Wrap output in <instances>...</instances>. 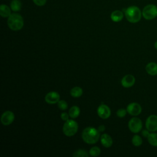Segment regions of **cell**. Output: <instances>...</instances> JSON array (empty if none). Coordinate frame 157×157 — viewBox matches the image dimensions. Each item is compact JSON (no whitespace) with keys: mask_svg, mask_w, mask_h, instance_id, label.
<instances>
[{"mask_svg":"<svg viewBox=\"0 0 157 157\" xmlns=\"http://www.w3.org/2000/svg\"><path fill=\"white\" fill-rule=\"evenodd\" d=\"M69 115L66 112H63L61 114V118L63 121H67V120H69Z\"/></svg>","mask_w":157,"mask_h":157,"instance_id":"obj_27","label":"cell"},{"mask_svg":"<svg viewBox=\"0 0 157 157\" xmlns=\"http://www.w3.org/2000/svg\"><path fill=\"white\" fill-rule=\"evenodd\" d=\"M80 109L76 105H74L71 107L69 110V117L72 118H76L80 115Z\"/></svg>","mask_w":157,"mask_h":157,"instance_id":"obj_18","label":"cell"},{"mask_svg":"<svg viewBox=\"0 0 157 157\" xmlns=\"http://www.w3.org/2000/svg\"><path fill=\"white\" fill-rule=\"evenodd\" d=\"M154 46H155V48L157 50V41L155 42V44H154Z\"/></svg>","mask_w":157,"mask_h":157,"instance_id":"obj_30","label":"cell"},{"mask_svg":"<svg viewBox=\"0 0 157 157\" xmlns=\"http://www.w3.org/2000/svg\"><path fill=\"white\" fill-rule=\"evenodd\" d=\"M11 14L10 7L6 4H1L0 6V15L2 17H9Z\"/></svg>","mask_w":157,"mask_h":157,"instance_id":"obj_16","label":"cell"},{"mask_svg":"<svg viewBox=\"0 0 157 157\" xmlns=\"http://www.w3.org/2000/svg\"><path fill=\"white\" fill-rule=\"evenodd\" d=\"M97 113L100 118L102 119H107L110 116L111 111L110 108L107 105L101 104L98 107Z\"/></svg>","mask_w":157,"mask_h":157,"instance_id":"obj_10","label":"cell"},{"mask_svg":"<svg viewBox=\"0 0 157 157\" xmlns=\"http://www.w3.org/2000/svg\"><path fill=\"white\" fill-rule=\"evenodd\" d=\"M78 131V124L74 120H67L63 127V133L67 136H72Z\"/></svg>","mask_w":157,"mask_h":157,"instance_id":"obj_4","label":"cell"},{"mask_svg":"<svg viewBox=\"0 0 157 157\" xmlns=\"http://www.w3.org/2000/svg\"><path fill=\"white\" fill-rule=\"evenodd\" d=\"M72 156L74 157H87L88 156V154L87 153V152L85 150L79 149V150L75 151L73 153Z\"/></svg>","mask_w":157,"mask_h":157,"instance_id":"obj_22","label":"cell"},{"mask_svg":"<svg viewBox=\"0 0 157 157\" xmlns=\"http://www.w3.org/2000/svg\"><path fill=\"white\" fill-rule=\"evenodd\" d=\"M83 90L82 88L79 86H75L72 88L70 91V94L73 98H79L82 95Z\"/></svg>","mask_w":157,"mask_h":157,"instance_id":"obj_19","label":"cell"},{"mask_svg":"<svg viewBox=\"0 0 157 157\" xmlns=\"http://www.w3.org/2000/svg\"><path fill=\"white\" fill-rule=\"evenodd\" d=\"M98 131L99 132H103L104 130H105V126L104 125H100L99 127H98Z\"/></svg>","mask_w":157,"mask_h":157,"instance_id":"obj_29","label":"cell"},{"mask_svg":"<svg viewBox=\"0 0 157 157\" xmlns=\"http://www.w3.org/2000/svg\"><path fill=\"white\" fill-rule=\"evenodd\" d=\"M33 1L36 5L38 6H42L45 4L47 0H33Z\"/></svg>","mask_w":157,"mask_h":157,"instance_id":"obj_26","label":"cell"},{"mask_svg":"<svg viewBox=\"0 0 157 157\" xmlns=\"http://www.w3.org/2000/svg\"><path fill=\"white\" fill-rule=\"evenodd\" d=\"M148 141L150 145L154 147H157V134L150 133L147 137Z\"/></svg>","mask_w":157,"mask_h":157,"instance_id":"obj_20","label":"cell"},{"mask_svg":"<svg viewBox=\"0 0 157 157\" xmlns=\"http://www.w3.org/2000/svg\"><path fill=\"white\" fill-rule=\"evenodd\" d=\"M145 70L150 75H157V64L154 62L148 63L145 67Z\"/></svg>","mask_w":157,"mask_h":157,"instance_id":"obj_14","label":"cell"},{"mask_svg":"<svg viewBox=\"0 0 157 157\" xmlns=\"http://www.w3.org/2000/svg\"><path fill=\"white\" fill-rule=\"evenodd\" d=\"M124 12L126 20L132 23L139 22L142 16L141 10L136 6H131L128 7L126 9Z\"/></svg>","mask_w":157,"mask_h":157,"instance_id":"obj_2","label":"cell"},{"mask_svg":"<svg viewBox=\"0 0 157 157\" xmlns=\"http://www.w3.org/2000/svg\"><path fill=\"white\" fill-rule=\"evenodd\" d=\"M126 110L129 115L137 116L141 113L142 107L137 102H131L128 105Z\"/></svg>","mask_w":157,"mask_h":157,"instance_id":"obj_8","label":"cell"},{"mask_svg":"<svg viewBox=\"0 0 157 157\" xmlns=\"http://www.w3.org/2000/svg\"><path fill=\"white\" fill-rule=\"evenodd\" d=\"M11 10L13 12H18L21 9V2L20 0H12L10 4Z\"/></svg>","mask_w":157,"mask_h":157,"instance_id":"obj_17","label":"cell"},{"mask_svg":"<svg viewBox=\"0 0 157 157\" xmlns=\"http://www.w3.org/2000/svg\"><path fill=\"white\" fill-rule=\"evenodd\" d=\"M127 110L124 109H120L117 112V115L120 118H123L127 113Z\"/></svg>","mask_w":157,"mask_h":157,"instance_id":"obj_25","label":"cell"},{"mask_svg":"<svg viewBox=\"0 0 157 157\" xmlns=\"http://www.w3.org/2000/svg\"><path fill=\"white\" fill-rule=\"evenodd\" d=\"M15 119L14 113L10 110H7L4 112L1 118V121L2 124L5 126H7L10 124Z\"/></svg>","mask_w":157,"mask_h":157,"instance_id":"obj_9","label":"cell"},{"mask_svg":"<svg viewBox=\"0 0 157 157\" xmlns=\"http://www.w3.org/2000/svg\"><path fill=\"white\" fill-rule=\"evenodd\" d=\"M128 128L133 133H138L142 128V123L140 118L137 117L132 118L128 123Z\"/></svg>","mask_w":157,"mask_h":157,"instance_id":"obj_6","label":"cell"},{"mask_svg":"<svg viewBox=\"0 0 157 157\" xmlns=\"http://www.w3.org/2000/svg\"><path fill=\"white\" fill-rule=\"evenodd\" d=\"M142 134L143 136H144L145 137L147 138V137L150 134V132H149V131L148 129L147 130H143L142 132Z\"/></svg>","mask_w":157,"mask_h":157,"instance_id":"obj_28","label":"cell"},{"mask_svg":"<svg viewBox=\"0 0 157 157\" xmlns=\"http://www.w3.org/2000/svg\"><path fill=\"white\" fill-rule=\"evenodd\" d=\"M24 25L23 18L21 15L17 13H12L7 19V25L12 31H19Z\"/></svg>","mask_w":157,"mask_h":157,"instance_id":"obj_3","label":"cell"},{"mask_svg":"<svg viewBox=\"0 0 157 157\" xmlns=\"http://www.w3.org/2000/svg\"><path fill=\"white\" fill-rule=\"evenodd\" d=\"M89 153L91 156H98L101 153V150L98 147H93L90 150Z\"/></svg>","mask_w":157,"mask_h":157,"instance_id":"obj_23","label":"cell"},{"mask_svg":"<svg viewBox=\"0 0 157 157\" xmlns=\"http://www.w3.org/2000/svg\"><path fill=\"white\" fill-rule=\"evenodd\" d=\"M60 96L56 91H50L48 93L45 97V101L49 104H54L58 103L59 101Z\"/></svg>","mask_w":157,"mask_h":157,"instance_id":"obj_11","label":"cell"},{"mask_svg":"<svg viewBox=\"0 0 157 157\" xmlns=\"http://www.w3.org/2000/svg\"><path fill=\"white\" fill-rule=\"evenodd\" d=\"M132 144L136 147H139L142 145V139L139 135H134L132 139Z\"/></svg>","mask_w":157,"mask_h":157,"instance_id":"obj_21","label":"cell"},{"mask_svg":"<svg viewBox=\"0 0 157 157\" xmlns=\"http://www.w3.org/2000/svg\"><path fill=\"white\" fill-rule=\"evenodd\" d=\"M57 104H58V107H59V109L62 110H66L68 107L67 103L66 102V101H65L64 100H59Z\"/></svg>","mask_w":157,"mask_h":157,"instance_id":"obj_24","label":"cell"},{"mask_svg":"<svg viewBox=\"0 0 157 157\" xmlns=\"http://www.w3.org/2000/svg\"><path fill=\"white\" fill-rule=\"evenodd\" d=\"M145 126L147 129L150 132H155L157 131V115H150L145 122Z\"/></svg>","mask_w":157,"mask_h":157,"instance_id":"obj_7","label":"cell"},{"mask_svg":"<svg viewBox=\"0 0 157 157\" xmlns=\"http://www.w3.org/2000/svg\"><path fill=\"white\" fill-rule=\"evenodd\" d=\"M101 144L105 148L110 147L113 144V140L110 136L107 134H103L101 136Z\"/></svg>","mask_w":157,"mask_h":157,"instance_id":"obj_13","label":"cell"},{"mask_svg":"<svg viewBox=\"0 0 157 157\" xmlns=\"http://www.w3.org/2000/svg\"><path fill=\"white\" fill-rule=\"evenodd\" d=\"M142 17L147 20H151L157 17V6L154 4L146 5L142 11Z\"/></svg>","mask_w":157,"mask_h":157,"instance_id":"obj_5","label":"cell"},{"mask_svg":"<svg viewBox=\"0 0 157 157\" xmlns=\"http://www.w3.org/2000/svg\"><path fill=\"white\" fill-rule=\"evenodd\" d=\"M99 132L98 129L93 127H86L82 133V137L85 143L94 144L98 141L100 137Z\"/></svg>","mask_w":157,"mask_h":157,"instance_id":"obj_1","label":"cell"},{"mask_svg":"<svg viewBox=\"0 0 157 157\" xmlns=\"http://www.w3.org/2000/svg\"><path fill=\"white\" fill-rule=\"evenodd\" d=\"M135 77L131 74L126 75L123 77L121 81V85L124 88H129L134 85L135 83Z\"/></svg>","mask_w":157,"mask_h":157,"instance_id":"obj_12","label":"cell"},{"mask_svg":"<svg viewBox=\"0 0 157 157\" xmlns=\"http://www.w3.org/2000/svg\"><path fill=\"white\" fill-rule=\"evenodd\" d=\"M123 12L122 11L116 10L112 12L110 15L111 20L114 22H119L123 18Z\"/></svg>","mask_w":157,"mask_h":157,"instance_id":"obj_15","label":"cell"}]
</instances>
